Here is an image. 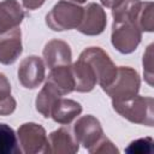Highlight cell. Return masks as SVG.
<instances>
[{"label":"cell","mask_w":154,"mask_h":154,"mask_svg":"<svg viewBox=\"0 0 154 154\" xmlns=\"http://www.w3.org/2000/svg\"><path fill=\"white\" fill-rule=\"evenodd\" d=\"M112 106L117 113H119L123 118L128 119L129 122L135 124L153 126V122H154L153 97L136 95L128 100L112 101Z\"/></svg>","instance_id":"1"},{"label":"cell","mask_w":154,"mask_h":154,"mask_svg":"<svg viewBox=\"0 0 154 154\" xmlns=\"http://www.w3.org/2000/svg\"><path fill=\"white\" fill-rule=\"evenodd\" d=\"M83 7L67 0L58 1L46 16V24L54 31L77 29L82 20Z\"/></svg>","instance_id":"2"},{"label":"cell","mask_w":154,"mask_h":154,"mask_svg":"<svg viewBox=\"0 0 154 154\" xmlns=\"http://www.w3.org/2000/svg\"><path fill=\"white\" fill-rule=\"evenodd\" d=\"M79 58L87 61L91 66L96 76V82L100 84L102 90H105L108 85L112 84V82L117 76L118 67L114 65L109 55L102 48L100 47L85 48L79 54Z\"/></svg>","instance_id":"3"},{"label":"cell","mask_w":154,"mask_h":154,"mask_svg":"<svg viewBox=\"0 0 154 154\" xmlns=\"http://www.w3.org/2000/svg\"><path fill=\"white\" fill-rule=\"evenodd\" d=\"M140 85L141 79L136 70L128 66H119L114 81L103 91L111 96L112 101H123L136 96Z\"/></svg>","instance_id":"4"},{"label":"cell","mask_w":154,"mask_h":154,"mask_svg":"<svg viewBox=\"0 0 154 154\" xmlns=\"http://www.w3.org/2000/svg\"><path fill=\"white\" fill-rule=\"evenodd\" d=\"M142 38V30L136 22L131 20H119L113 22L111 41L113 47L123 53H132L140 45Z\"/></svg>","instance_id":"5"},{"label":"cell","mask_w":154,"mask_h":154,"mask_svg":"<svg viewBox=\"0 0 154 154\" xmlns=\"http://www.w3.org/2000/svg\"><path fill=\"white\" fill-rule=\"evenodd\" d=\"M17 137L23 153H48V137L42 125L36 123H24L18 128Z\"/></svg>","instance_id":"6"},{"label":"cell","mask_w":154,"mask_h":154,"mask_svg":"<svg viewBox=\"0 0 154 154\" xmlns=\"http://www.w3.org/2000/svg\"><path fill=\"white\" fill-rule=\"evenodd\" d=\"M73 137L78 144L90 150L103 137L102 126L94 116H83L73 125Z\"/></svg>","instance_id":"7"},{"label":"cell","mask_w":154,"mask_h":154,"mask_svg":"<svg viewBox=\"0 0 154 154\" xmlns=\"http://www.w3.org/2000/svg\"><path fill=\"white\" fill-rule=\"evenodd\" d=\"M18 79L26 89L37 88L45 79V64L37 55L24 58L18 67Z\"/></svg>","instance_id":"8"},{"label":"cell","mask_w":154,"mask_h":154,"mask_svg":"<svg viewBox=\"0 0 154 154\" xmlns=\"http://www.w3.org/2000/svg\"><path fill=\"white\" fill-rule=\"evenodd\" d=\"M107 24L105 10L96 2H90L83 8V16L77 30L88 36L100 35Z\"/></svg>","instance_id":"9"},{"label":"cell","mask_w":154,"mask_h":154,"mask_svg":"<svg viewBox=\"0 0 154 154\" xmlns=\"http://www.w3.org/2000/svg\"><path fill=\"white\" fill-rule=\"evenodd\" d=\"M23 51L22 32L19 26L0 34V63L4 65L13 64Z\"/></svg>","instance_id":"10"},{"label":"cell","mask_w":154,"mask_h":154,"mask_svg":"<svg viewBox=\"0 0 154 154\" xmlns=\"http://www.w3.org/2000/svg\"><path fill=\"white\" fill-rule=\"evenodd\" d=\"M42 54L45 63L49 69L61 65H70L72 59L70 46L61 40H51L49 42H47Z\"/></svg>","instance_id":"11"},{"label":"cell","mask_w":154,"mask_h":154,"mask_svg":"<svg viewBox=\"0 0 154 154\" xmlns=\"http://www.w3.org/2000/svg\"><path fill=\"white\" fill-rule=\"evenodd\" d=\"M79 149L78 142L65 128H60L48 136V153L75 154Z\"/></svg>","instance_id":"12"},{"label":"cell","mask_w":154,"mask_h":154,"mask_svg":"<svg viewBox=\"0 0 154 154\" xmlns=\"http://www.w3.org/2000/svg\"><path fill=\"white\" fill-rule=\"evenodd\" d=\"M23 19L24 11L17 0H4L0 2V34L19 26Z\"/></svg>","instance_id":"13"},{"label":"cell","mask_w":154,"mask_h":154,"mask_svg":"<svg viewBox=\"0 0 154 154\" xmlns=\"http://www.w3.org/2000/svg\"><path fill=\"white\" fill-rule=\"evenodd\" d=\"M46 82L60 96L70 94L75 90V79L71 71V65H61L51 69Z\"/></svg>","instance_id":"14"},{"label":"cell","mask_w":154,"mask_h":154,"mask_svg":"<svg viewBox=\"0 0 154 154\" xmlns=\"http://www.w3.org/2000/svg\"><path fill=\"white\" fill-rule=\"evenodd\" d=\"M71 71L75 79V90L79 93H88L94 89L96 85V76L91 69V66L78 58L76 63L71 65Z\"/></svg>","instance_id":"15"},{"label":"cell","mask_w":154,"mask_h":154,"mask_svg":"<svg viewBox=\"0 0 154 154\" xmlns=\"http://www.w3.org/2000/svg\"><path fill=\"white\" fill-rule=\"evenodd\" d=\"M81 112L82 106L79 102L71 99H63L60 96L57 99L51 109V117L54 122L66 125L70 124L77 116H79Z\"/></svg>","instance_id":"16"},{"label":"cell","mask_w":154,"mask_h":154,"mask_svg":"<svg viewBox=\"0 0 154 154\" xmlns=\"http://www.w3.org/2000/svg\"><path fill=\"white\" fill-rule=\"evenodd\" d=\"M141 6H142L141 0H123L118 6L112 8L113 22L131 20L137 23Z\"/></svg>","instance_id":"17"},{"label":"cell","mask_w":154,"mask_h":154,"mask_svg":"<svg viewBox=\"0 0 154 154\" xmlns=\"http://www.w3.org/2000/svg\"><path fill=\"white\" fill-rule=\"evenodd\" d=\"M60 97V95L46 82L45 85L42 87L41 91L38 93L36 97V109L40 112L45 118L51 117V109L57 101V99Z\"/></svg>","instance_id":"18"},{"label":"cell","mask_w":154,"mask_h":154,"mask_svg":"<svg viewBox=\"0 0 154 154\" xmlns=\"http://www.w3.org/2000/svg\"><path fill=\"white\" fill-rule=\"evenodd\" d=\"M20 152L14 130L10 125L0 123V154H16Z\"/></svg>","instance_id":"19"},{"label":"cell","mask_w":154,"mask_h":154,"mask_svg":"<svg viewBox=\"0 0 154 154\" xmlns=\"http://www.w3.org/2000/svg\"><path fill=\"white\" fill-rule=\"evenodd\" d=\"M16 106V100L11 95V84L7 77L0 72V116L13 113Z\"/></svg>","instance_id":"20"},{"label":"cell","mask_w":154,"mask_h":154,"mask_svg":"<svg viewBox=\"0 0 154 154\" xmlns=\"http://www.w3.org/2000/svg\"><path fill=\"white\" fill-rule=\"evenodd\" d=\"M137 23L142 31H148V32L153 31L154 22H153V2L152 1L142 2Z\"/></svg>","instance_id":"21"},{"label":"cell","mask_w":154,"mask_h":154,"mask_svg":"<svg viewBox=\"0 0 154 154\" xmlns=\"http://www.w3.org/2000/svg\"><path fill=\"white\" fill-rule=\"evenodd\" d=\"M153 147V138L152 137H144L138 138L136 141H132L129 147L125 148L126 153H135V154H144L150 153Z\"/></svg>","instance_id":"22"},{"label":"cell","mask_w":154,"mask_h":154,"mask_svg":"<svg viewBox=\"0 0 154 154\" xmlns=\"http://www.w3.org/2000/svg\"><path fill=\"white\" fill-rule=\"evenodd\" d=\"M153 45H149L146 53L143 54V71H144V77L146 81L148 82L149 85H153V63H152V58H153Z\"/></svg>","instance_id":"23"},{"label":"cell","mask_w":154,"mask_h":154,"mask_svg":"<svg viewBox=\"0 0 154 154\" xmlns=\"http://www.w3.org/2000/svg\"><path fill=\"white\" fill-rule=\"evenodd\" d=\"M91 154H99V153H118V148L107 138L102 137L90 150H88Z\"/></svg>","instance_id":"24"},{"label":"cell","mask_w":154,"mask_h":154,"mask_svg":"<svg viewBox=\"0 0 154 154\" xmlns=\"http://www.w3.org/2000/svg\"><path fill=\"white\" fill-rule=\"evenodd\" d=\"M45 1L46 0H22L23 6L26 10H36V8L41 7Z\"/></svg>","instance_id":"25"},{"label":"cell","mask_w":154,"mask_h":154,"mask_svg":"<svg viewBox=\"0 0 154 154\" xmlns=\"http://www.w3.org/2000/svg\"><path fill=\"white\" fill-rule=\"evenodd\" d=\"M123 0H101V4L108 8H114L116 6H118Z\"/></svg>","instance_id":"26"},{"label":"cell","mask_w":154,"mask_h":154,"mask_svg":"<svg viewBox=\"0 0 154 154\" xmlns=\"http://www.w3.org/2000/svg\"><path fill=\"white\" fill-rule=\"evenodd\" d=\"M72 1H75V2H78V4H82V2H85L87 0H72Z\"/></svg>","instance_id":"27"}]
</instances>
